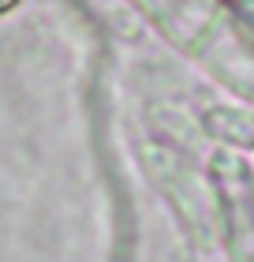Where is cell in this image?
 Instances as JSON below:
<instances>
[{
    "label": "cell",
    "instance_id": "6da1fadb",
    "mask_svg": "<svg viewBox=\"0 0 254 262\" xmlns=\"http://www.w3.org/2000/svg\"><path fill=\"white\" fill-rule=\"evenodd\" d=\"M15 4H19V0H0V15H4L8 8H15Z\"/></svg>",
    "mask_w": 254,
    "mask_h": 262
}]
</instances>
